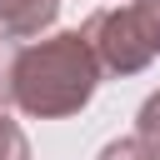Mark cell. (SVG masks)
Segmentation results:
<instances>
[{
  "label": "cell",
  "mask_w": 160,
  "mask_h": 160,
  "mask_svg": "<svg viewBox=\"0 0 160 160\" xmlns=\"http://www.w3.org/2000/svg\"><path fill=\"white\" fill-rule=\"evenodd\" d=\"M80 40L90 45L95 65L110 75H140L150 60H160V20L150 10V0H130L115 10H95L80 30Z\"/></svg>",
  "instance_id": "cell-2"
},
{
  "label": "cell",
  "mask_w": 160,
  "mask_h": 160,
  "mask_svg": "<svg viewBox=\"0 0 160 160\" xmlns=\"http://www.w3.org/2000/svg\"><path fill=\"white\" fill-rule=\"evenodd\" d=\"M20 50H25V45L0 30V110L15 100V65H20Z\"/></svg>",
  "instance_id": "cell-5"
},
{
  "label": "cell",
  "mask_w": 160,
  "mask_h": 160,
  "mask_svg": "<svg viewBox=\"0 0 160 160\" xmlns=\"http://www.w3.org/2000/svg\"><path fill=\"white\" fill-rule=\"evenodd\" d=\"M0 160H30V140H25V130L0 110Z\"/></svg>",
  "instance_id": "cell-6"
},
{
  "label": "cell",
  "mask_w": 160,
  "mask_h": 160,
  "mask_svg": "<svg viewBox=\"0 0 160 160\" xmlns=\"http://www.w3.org/2000/svg\"><path fill=\"white\" fill-rule=\"evenodd\" d=\"M100 85V65L90 55V45L80 40V30H60L40 45L20 50L15 65V105L35 120H60L90 105Z\"/></svg>",
  "instance_id": "cell-1"
},
{
  "label": "cell",
  "mask_w": 160,
  "mask_h": 160,
  "mask_svg": "<svg viewBox=\"0 0 160 160\" xmlns=\"http://www.w3.org/2000/svg\"><path fill=\"white\" fill-rule=\"evenodd\" d=\"M150 10H155V20H160V0H150Z\"/></svg>",
  "instance_id": "cell-8"
},
{
  "label": "cell",
  "mask_w": 160,
  "mask_h": 160,
  "mask_svg": "<svg viewBox=\"0 0 160 160\" xmlns=\"http://www.w3.org/2000/svg\"><path fill=\"white\" fill-rule=\"evenodd\" d=\"M100 160H145V150H140L135 135H130V140H110V145L100 150Z\"/></svg>",
  "instance_id": "cell-7"
},
{
  "label": "cell",
  "mask_w": 160,
  "mask_h": 160,
  "mask_svg": "<svg viewBox=\"0 0 160 160\" xmlns=\"http://www.w3.org/2000/svg\"><path fill=\"white\" fill-rule=\"evenodd\" d=\"M60 0H0V30L5 35H40L45 25H55Z\"/></svg>",
  "instance_id": "cell-3"
},
{
  "label": "cell",
  "mask_w": 160,
  "mask_h": 160,
  "mask_svg": "<svg viewBox=\"0 0 160 160\" xmlns=\"http://www.w3.org/2000/svg\"><path fill=\"white\" fill-rule=\"evenodd\" d=\"M135 145L145 150V155H155L160 150V90L140 105V115H135Z\"/></svg>",
  "instance_id": "cell-4"
},
{
  "label": "cell",
  "mask_w": 160,
  "mask_h": 160,
  "mask_svg": "<svg viewBox=\"0 0 160 160\" xmlns=\"http://www.w3.org/2000/svg\"><path fill=\"white\" fill-rule=\"evenodd\" d=\"M145 160H160V150H155V155H145Z\"/></svg>",
  "instance_id": "cell-9"
}]
</instances>
